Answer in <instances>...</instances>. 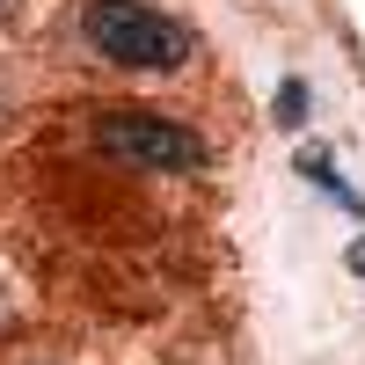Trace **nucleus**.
<instances>
[{
  "instance_id": "39448f33",
  "label": "nucleus",
  "mask_w": 365,
  "mask_h": 365,
  "mask_svg": "<svg viewBox=\"0 0 365 365\" xmlns=\"http://www.w3.org/2000/svg\"><path fill=\"white\" fill-rule=\"evenodd\" d=\"M351 270H358V278H365V241H351V256H344Z\"/></svg>"
},
{
  "instance_id": "f257e3e1",
  "label": "nucleus",
  "mask_w": 365,
  "mask_h": 365,
  "mask_svg": "<svg viewBox=\"0 0 365 365\" xmlns=\"http://www.w3.org/2000/svg\"><path fill=\"white\" fill-rule=\"evenodd\" d=\"M81 29L110 66H132V73H175L190 58V37L182 22H168L161 8L146 0H88L81 8Z\"/></svg>"
},
{
  "instance_id": "7ed1b4c3",
  "label": "nucleus",
  "mask_w": 365,
  "mask_h": 365,
  "mask_svg": "<svg viewBox=\"0 0 365 365\" xmlns=\"http://www.w3.org/2000/svg\"><path fill=\"white\" fill-rule=\"evenodd\" d=\"M299 175H307L314 182V190H329V197H336L344 212H358V197L344 190V182H336V168H329V154H299Z\"/></svg>"
},
{
  "instance_id": "20e7f679",
  "label": "nucleus",
  "mask_w": 365,
  "mask_h": 365,
  "mask_svg": "<svg viewBox=\"0 0 365 365\" xmlns=\"http://www.w3.org/2000/svg\"><path fill=\"white\" fill-rule=\"evenodd\" d=\"M278 125H285V132L307 125V81H285V88H278Z\"/></svg>"
},
{
  "instance_id": "f03ea898",
  "label": "nucleus",
  "mask_w": 365,
  "mask_h": 365,
  "mask_svg": "<svg viewBox=\"0 0 365 365\" xmlns=\"http://www.w3.org/2000/svg\"><path fill=\"white\" fill-rule=\"evenodd\" d=\"M96 146L125 168H146V175H190L205 168V139L168 125V117H146V110H110L96 125Z\"/></svg>"
}]
</instances>
